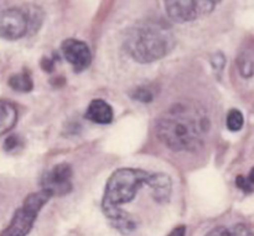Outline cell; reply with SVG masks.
<instances>
[{"label":"cell","mask_w":254,"mask_h":236,"mask_svg":"<svg viewBox=\"0 0 254 236\" xmlns=\"http://www.w3.org/2000/svg\"><path fill=\"white\" fill-rule=\"evenodd\" d=\"M225 64H226L225 56H223L222 54H220V52L216 55H213V56L211 57V65H212V67L215 71H217V72L222 71L223 67H225Z\"/></svg>","instance_id":"obj_19"},{"label":"cell","mask_w":254,"mask_h":236,"mask_svg":"<svg viewBox=\"0 0 254 236\" xmlns=\"http://www.w3.org/2000/svg\"><path fill=\"white\" fill-rule=\"evenodd\" d=\"M217 5V1H192V0H168L165 10L168 16L175 22L193 21L202 15H207Z\"/></svg>","instance_id":"obj_6"},{"label":"cell","mask_w":254,"mask_h":236,"mask_svg":"<svg viewBox=\"0 0 254 236\" xmlns=\"http://www.w3.org/2000/svg\"><path fill=\"white\" fill-rule=\"evenodd\" d=\"M44 20L40 7H19L0 5V37L15 41L39 31Z\"/></svg>","instance_id":"obj_4"},{"label":"cell","mask_w":254,"mask_h":236,"mask_svg":"<svg viewBox=\"0 0 254 236\" xmlns=\"http://www.w3.org/2000/svg\"><path fill=\"white\" fill-rule=\"evenodd\" d=\"M7 83L14 91L24 92V93L30 92L34 88V81L31 79V75L26 70L19 72V74L11 75L7 79Z\"/></svg>","instance_id":"obj_12"},{"label":"cell","mask_w":254,"mask_h":236,"mask_svg":"<svg viewBox=\"0 0 254 236\" xmlns=\"http://www.w3.org/2000/svg\"><path fill=\"white\" fill-rule=\"evenodd\" d=\"M175 44L173 30L155 20H143L131 25L123 40L127 54L140 64H150L163 59L173 51Z\"/></svg>","instance_id":"obj_3"},{"label":"cell","mask_w":254,"mask_h":236,"mask_svg":"<svg viewBox=\"0 0 254 236\" xmlns=\"http://www.w3.org/2000/svg\"><path fill=\"white\" fill-rule=\"evenodd\" d=\"M72 168L67 163H60L52 166L42 175L41 186L51 195H67L72 190Z\"/></svg>","instance_id":"obj_7"},{"label":"cell","mask_w":254,"mask_h":236,"mask_svg":"<svg viewBox=\"0 0 254 236\" xmlns=\"http://www.w3.org/2000/svg\"><path fill=\"white\" fill-rule=\"evenodd\" d=\"M206 236H231V231L225 226H217V228H213L212 230L208 231Z\"/></svg>","instance_id":"obj_20"},{"label":"cell","mask_w":254,"mask_h":236,"mask_svg":"<svg viewBox=\"0 0 254 236\" xmlns=\"http://www.w3.org/2000/svg\"><path fill=\"white\" fill-rule=\"evenodd\" d=\"M19 113L11 101L0 98V136H4L11 131L16 124Z\"/></svg>","instance_id":"obj_11"},{"label":"cell","mask_w":254,"mask_h":236,"mask_svg":"<svg viewBox=\"0 0 254 236\" xmlns=\"http://www.w3.org/2000/svg\"><path fill=\"white\" fill-rule=\"evenodd\" d=\"M236 185L246 194L254 193V166L251 169L247 176L238 175L236 178Z\"/></svg>","instance_id":"obj_15"},{"label":"cell","mask_w":254,"mask_h":236,"mask_svg":"<svg viewBox=\"0 0 254 236\" xmlns=\"http://www.w3.org/2000/svg\"><path fill=\"white\" fill-rule=\"evenodd\" d=\"M64 59L73 66L74 72H82L91 65L92 54L88 45L81 40L67 39L61 45Z\"/></svg>","instance_id":"obj_8"},{"label":"cell","mask_w":254,"mask_h":236,"mask_svg":"<svg viewBox=\"0 0 254 236\" xmlns=\"http://www.w3.org/2000/svg\"><path fill=\"white\" fill-rule=\"evenodd\" d=\"M55 61L56 59H50V57H44L41 61V67L46 72H52L55 69Z\"/></svg>","instance_id":"obj_21"},{"label":"cell","mask_w":254,"mask_h":236,"mask_svg":"<svg viewBox=\"0 0 254 236\" xmlns=\"http://www.w3.org/2000/svg\"><path fill=\"white\" fill-rule=\"evenodd\" d=\"M226 123H227V128L231 132H238L243 128V124H245V117L243 113L237 108L230 109V112L227 113V119H226Z\"/></svg>","instance_id":"obj_14"},{"label":"cell","mask_w":254,"mask_h":236,"mask_svg":"<svg viewBox=\"0 0 254 236\" xmlns=\"http://www.w3.org/2000/svg\"><path fill=\"white\" fill-rule=\"evenodd\" d=\"M185 234H186V228L184 225H180L178 226V228L174 229L168 236H185Z\"/></svg>","instance_id":"obj_22"},{"label":"cell","mask_w":254,"mask_h":236,"mask_svg":"<svg viewBox=\"0 0 254 236\" xmlns=\"http://www.w3.org/2000/svg\"><path fill=\"white\" fill-rule=\"evenodd\" d=\"M151 173L135 168L117 169L106 184L102 210L104 215L112 221V225L121 233L129 234L136 229V220L126 213L122 205L130 203L136 193L150 183Z\"/></svg>","instance_id":"obj_2"},{"label":"cell","mask_w":254,"mask_h":236,"mask_svg":"<svg viewBox=\"0 0 254 236\" xmlns=\"http://www.w3.org/2000/svg\"><path fill=\"white\" fill-rule=\"evenodd\" d=\"M51 198V193L44 189L27 195L21 208L15 211L11 221L0 236H26L31 231L40 210Z\"/></svg>","instance_id":"obj_5"},{"label":"cell","mask_w":254,"mask_h":236,"mask_svg":"<svg viewBox=\"0 0 254 236\" xmlns=\"http://www.w3.org/2000/svg\"><path fill=\"white\" fill-rule=\"evenodd\" d=\"M149 188L153 191L154 199L158 203H168L171 195L173 183L168 174L165 173H151Z\"/></svg>","instance_id":"obj_9"},{"label":"cell","mask_w":254,"mask_h":236,"mask_svg":"<svg viewBox=\"0 0 254 236\" xmlns=\"http://www.w3.org/2000/svg\"><path fill=\"white\" fill-rule=\"evenodd\" d=\"M231 236H254V233L245 224H237L231 231Z\"/></svg>","instance_id":"obj_18"},{"label":"cell","mask_w":254,"mask_h":236,"mask_svg":"<svg viewBox=\"0 0 254 236\" xmlns=\"http://www.w3.org/2000/svg\"><path fill=\"white\" fill-rule=\"evenodd\" d=\"M86 118L93 123L109 124L113 121V108L103 99H93L86 111Z\"/></svg>","instance_id":"obj_10"},{"label":"cell","mask_w":254,"mask_h":236,"mask_svg":"<svg viewBox=\"0 0 254 236\" xmlns=\"http://www.w3.org/2000/svg\"><path fill=\"white\" fill-rule=\"evenodd\" d=\"M237 66L245 79L252 77L254 75V55L251 51L241 52L237 57Z\"/></svg>","instance_id":"obj_13"},{"label":"cell","mask_w":254,"mask_h":236,"mask_svg":"<svg viewBox=\"0 0 254 236\" xmlns=\"http://www.w3.org/2000/svg\"><path fill=\"white\" fill-rule=\"evenodd\" d=\"M21 146V139L16 134H11V136L7 137L4 142V149L6 152H12L16 148Z\"/></svg>","instance_id":"obj_17"},{"label":"cell","mask_w":254,"mask_h":236,"mask_svg":"<svg viewBox=\"0 0 254 236\" xmlns=\"http://www.w3.org/2000/svg\"><path fill=\"white\" fill-rule=\"evenodd\" d=\"M131 97H133L134 99H136V101L149 103V102L153 101L154 94L153 92L149 88H146V87H138V88L134 89V92L131 93Z\"/></svg>","instance_id":"obj_16"},{"label":"cell","mask_w":254,"mask_h":236,"mask_svg":"<svg viewBox=\"0 0 254 236\" xmlns=\"http://www.w3.org/2000/svg\"><path fill=\"white\" fill-rule=\"evenodd\" d=\"M210 129V119L196 104L176 103L155 123L158 138L174 152H193Z\"/></svg>","instance_id":"obj_1"}]
</instances>
